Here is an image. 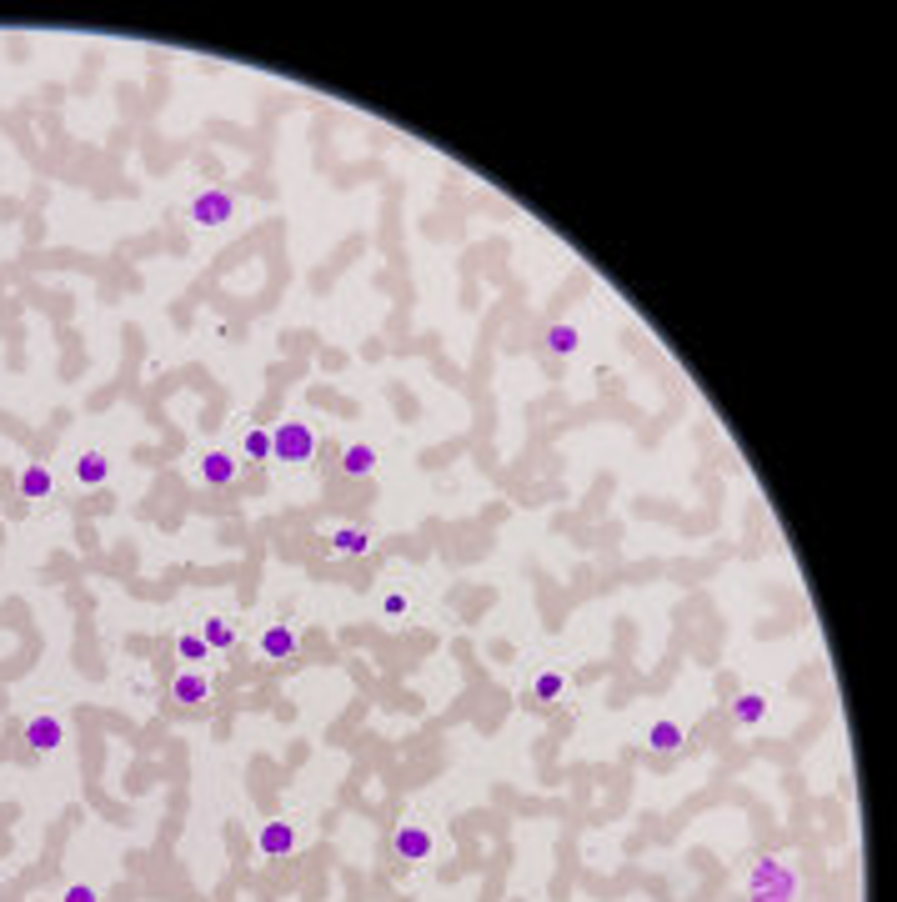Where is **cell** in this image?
<instances>
[{"instance_id":"3957f363","label":"cell","mask_w":897,"mask_h":902,"mask_svg":"<svg viewBox=\"0 0 897 902\" xmlns=\"http://www.w3.org/2000/svg\"><path fill=\"white\" fill-rule=\"evenodd\" d=\"M231 216H236V196H231L226 186H201V191L191 196V221H196V226H211V231H216V226H226Z\"/></svg>"},{"instance_id":"7402d4cb","label":"cell","mask_w":897,"mask_h":902,"mask_svg":"<svg viewBox=\"0 0 897 902\" xmlns=\"http://www.w3.org/2000/svg\"><path fill=\"white\" fill-rule=\"evenodd\" d=\"M61 902H101V892H96L91 882H71V887L61 892Z\"/></svg>"},{"instance_id":"2e32d148","label":"cell","mask_w":897,"mask_h":902,"mask_svg":"<svg viewBox=\"0 0 897 902\" xmlns=\"http://www.w3.org/2000/svg\"><path fill=\"white\" fill-rule=\"evenodd\" d=\"M647 747H652V752H677V747H682V727H677L672 717L652 722V727H647Z\"/></svg>"},{"instance_id":"277c9868","label":"cell","mask_w":897,"mask_h":902,"mask_svg":"<svg viewBox=\"0 0 897 902\" xmlns=\"http://www.w3.org/2000/svg\"><path fill=\"white\" fill-rule=\"evenodd\" d=\"M66 742V722L56 717V712H36L31 722H26V747L31 752H56Z\"/></svg>"},{"instance_id":"ba28073f","label":"cell","mask_w":897,"mask_h":902,"mask_svg":"<svg viewBox=\"0 0 897 902\" xmlns=\"http://www.w3.org/2000/svg\"><path fill=\"white\" fill-rule=\"evenodd\" d=\"M171 697H176L181 707H201V702H211V677L196 672V667H186V672L171 682Z\"/></svg>"},{"instance_id":"9a60e30c","label":"cell","mask_w":897,"mask_h":902,"mask_svg":"<svg viewBox=\"0 0 897 902\" xmlns=\"http://www.w3.org/2000/svg\"><path fill=\"white\" fill-rule=\"evenodd\" d=\"M732 717H737L742 727H757V722L767 717V697H762V692H737V697H732Z\"/></svg>"},{"instance_id":"e0dca14e","label":"cell","mask_w":897,"mask_h":902,"mask_svg":"<svg viewBox=\"0 0 897 902\" xmlns=\"http://www.w3.org/2000/svg\"><path fill=\"white\" fill-rule=\"evenodd\" d=\"M241 457L246 462H271V426H251L241 436Z\"/></svg>"},{"instance_id":"6da1fadb","label":"cell","mask_w":897,"mask_h":902,"mask_svg":"<svg viewBox=\"0 0 897 902\" xmlns=\"http://www.w3.org/2000/svg\"><path fill=\"white\" fill-rule=\"evenodd\" d=\"M797 892V872L777 857H762L747 877V902H792Z\"/></svg>"},{"instance_id":"5b68a950","label":"cell","mask_w":897,"mask_h":902,"mask_svg":"<svg viewBox=\"0 0 897 902\" xmlns=\"http://www.w3.org/2000/svg\"><path fill=\"white\" fill-rule=\"evenodd\" d=\"M296 647H301V632L286 627V622H271V627L261 632V657H266V662H291Z\"/></svg>"},{"instance_id":"d6986e66","label":"cell","mask_w":897,"mask_h":902,"mask_svg":"<svg viewBox=\"0 0 897 902\" xmlns=\"http://www.w3.org/2000/svg\"><path fill=\"white\" fill-rule=\"evenodd\" d=\"M176 657H181V662H191V667H196V662H206V657H211V647H206V642H201V632H186V637H181V642H176Z\"/></svg>"},{"instance_id":"ffe728a7","label":"cell","mask_w":897,"mask_h":902,"mask_svg":"<svg viewBox=\"0 0 897 902\" xmlns=\"http://www.w3.org/2000/svg\"><path fill=\"white\" fill-rule=\"evenodd\" d=\"M532 692H537V702H557L562 697V672H537Z\"/></svg>"},{"instance_id":"44dd1931","label":"cell","mask_w":897,"mask_h":902,"mask_svg":"<svg viewBox=\"0 0 897 902\" xmlns=\"http://www.w3.org/2000/svg\"><path fill=\"white\" fill-rule=\"evenodd\" d=\"M406 612H411V597H406V592H386V597H381V617H386V622H401Z\"/></svg>"},{"instance_id":"52a82bcc","label":"cell","mask_w":897,"mask_h":902,"mask_svg":"<svg viewBox=\"0 0 897 902\" xmlns=\"http://www.w3.org/2000/svg\"><path fill=\"white\" fill-rule=\"evenodd\" d=\"M431 847H436V842H431V832H426L421 822H401V827H396V857H401V862H426Z\"/></svg>"},{"instance_id":"9c48e42d","label":"cell","mask_w":897,"mask_h":902,"mask_svg":"<svg viewBox=\"0 0 897 902\" xmlns=\"http://www.w3.org/2000/svg\"><path fill=\"white\" fill-rule=\"evenodd\" d=\"M296 847V827L291 822H261V832H256V852L261 857H286Z\"/></svg>"},{"instance_id":"ac0fdd59","label":"cell","mask_w":897,"mask_h":902,"mask_svg":"<svg viewBox=\"0 0 897 902\" xmlns=\"http://www.w3.org/2000/svg\"><path fill=\"white\" fill-rule=\"evenodd\" d=\"M201 642H206L211 652H226V647L236 642V627H231L226 617H206V622H201Z\"/></svg>"},{"instance_id":"7c38bea8","label":"cell","mask_w":897,"mask_h":902,"mask_svg":"<svg viewBox=\"0 0 897 902\" xmlns=\"http://www.w3.org/2000/svg\"><path fill=\"white\" fill-rule=\"evenodd\" d=\"M371 472H376V446L371 441L341 446V477H371Z\"/></svg>"},{"instance_id":"7a4b0ae2","label":"cell","mask_w":897,"mask_h":902,"mask_svg":"<svg viewBox=\"0 0 897 902\" xmlns=\"http://www.w3.org/2000/svg\"><path fill=\"white\" fill-rule=\"evenodd\" d=\"M311 451H316L311 421H281V426H271V462H311Z\"/></svg>"},{"instance_id":"5bb4252c","label":"cell","mask_w":897,"mask_h":902,"mask_svg":"<svg viewBox=\"0 0 897 902\" xmlns=\"http://www.w3.org/2000/svg\"><path fill=\"white\" fill-rule=\"evenodd\" d=\"M577 346H582V331H577L572 321H552V326H547V351H552V356H572Z\"/></svg>"},{"instance_id":"30bf717a","label":"cell","mask_w":897,"mask_h":902,"mask_svg":"<svg viewBox=\"0 0 897 902\" xmlns=\"http://www.w3.org/2000/svg\"><path fill=\"white\" fill-rule=\"evenodd\" d=\"M331 552L336 557H366L371 552V532L356 527V522H341V527H331Z\"/></svg>"},{"instance_id":"4fadbf2b","label":"cell","mask_w":897,"mask_h":902,"mask_svg":"<svg viewBox=\"0 0 897 902\" xmlns=\"http://www.w3.org/2000/svg\"><path fill=\"white\" fill-rule=\"evenodd\" d=\"M106 477H111V457H106V451H81V457H76V482L81 487H101Z\"/></svg>"},{"instance_id":"8992f818","label":"cell","mask_w":897,"mask_h":902,"mask_svg":"<svg viewBox=\"0 0 897 902\" xmlns=\"http://www.w3.org/2000/svg\"><path fill=\"white\" fill-rule=\"evenodd\" d=\"M196 472H201V482H206V487H231V482H236V472H241V457H236V451H206Z\"/></svg>"},{"instance_id":"8fae6325","label":"cell","mask_w":897,"mask_h":902,"mask_svg":"<svg viewBox=\"0 0 897 902\" xmlns=\"http://www.w3.org/2000/svg\"><path fill=\"white\" fill-rule=\"evenodd\" d=\"M51 492H56L51 467H46V462H26V467H21V497H26V502H46Z\"/></svg>"}]
</instances>
